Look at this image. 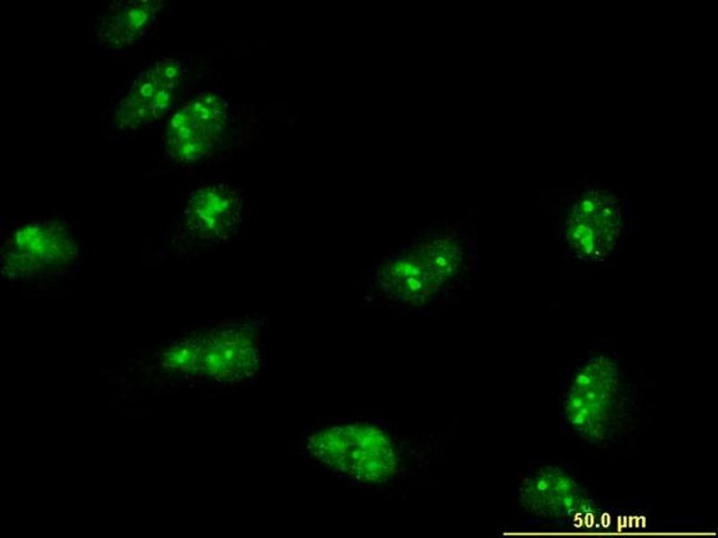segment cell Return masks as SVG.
Here are the masks:
<instances>
[{
	"mask_svg": "<svg viewBox=\"0 0 718 538\" xmlns=\"http://www.w3.org/2000/svg\"><path fill=\"white\" fill-rule=\"evenodd\" d=\"M308 449L334 471L363 482L379 481L393 469V454L382 433L367 426H338L312 435Z\"/></svg>",
	"mask_w": 718,
	"mask_h": 538,
	"instance_id": "1",
	"label": "cell"
},
{
	"mask_svg": "<svg viewBox=\"0 0 718 538\" xmlns=\"http://www.w3.org/2000/svg\"><path fill=\"white\" fill-rule=\"evenodd\" d=\"M227 104L216 93H200L171 117L165 134L168 154L179 162L203 159L226 137Z\"/></svg>",
	"mask_w": 718,
	"mask_h": 538,
	"instance_id": "2",
	"label": "cell"
},
{
	"mask_svg": "<svg viewBox=\"0 0 718 538\" xmlns=\"http://www.w3.org/2000/svg\"><path fill=\"white\" fill-rule=\"evenodd\" d=\"M181 77L180 63L169 57L141 72L118 104V126L135 129L162 118L172 107Z\"/></svg>",
	"mask_w": 718,
	"mask_h": 538,
	"instance_id": "3",
	"label": "cell"
},
{
	"mask_svg": "<svg viewBox=\"0 0 718 538\" xmlns=\"http://www.w3.org/2000/svg\"><path fill=\"white\" fill-rule=\"evenodd\" d=\"M193 343V366L216 379L245 378L258 366L256 339L246 325L223 326Z\"/></svg>",
	"mask_w": 718,
	"mask_h": 538,
	"instance_id": "4",
	"label": "cell"
},
{
	"mask_svg": "<svg viewBox=\"0 0 718 538\" xmlns=\"http://www.w3.org/2000/svg\"><path fill=\"white\" fill-rule=\"evenodd\" d=\"M240 191L227 184H214L196 190L185 210L186 228L197 239L217 241L239 224L242 207Z\"/></svg>",
	"mask_w": 718,
	"mask_h": 538,
	"instance_id": "5",
	"label": "cell"
},
{
	"mask_svg": "<svg viewBox=\"0 0 718 538\" xmlns=\"http://www.w3.org/2000/svg\"><path fill=\"white\" fill-rule=\"evenodd\" d=\"M161 8L160 1H116L100 20L98 39L113 48L131 46L151 30Z\"/></svg>",
	"mask_w": 718,
	"mask_h": 538,
	"instance_id": "6",
	"label": "cell"
},
{
	"mask_svg": "<svg viewBox=\"0 0 718 538\" xmlns=\"http://www.w3.org/2000/svg\"><path fill=\"white\" fill-rule=\"evenodd\" d=\"M65 242L61 236L52 230L43 226H32L21 230L16 233L13 247L17 260L26 264L29 267L51 264L60 258L68 247H64Z\"/></svg>",
	"mask_w": 718,
	"mask_h": 538,
	"instance_id": "7",
	"label": "cell"
}]
</instances>
